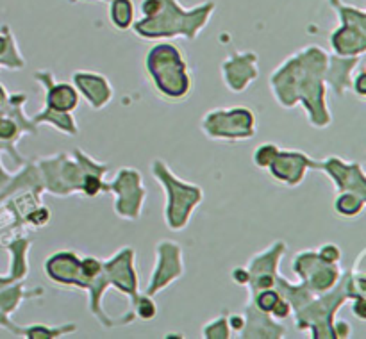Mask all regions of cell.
<instances>
[{"instance_id":"5","label":"cell","mask_w":366,"mask_h":339,"mask_svg":"<svg viewBox=\"0 0 366 339\" xmlns=\"http://www.w3.org/2000/svg\"><path fill=\"white\" fill-rule=\"evenodd\" d=\"M332 2V5H339V0H330Z\"/></svg>"},{"instance_id":"1","label":"cell","mask_w":366,"mask_h":339,"mask_svg":"<svg viewBox=\"0 0 366 339\" xmlns=\"http://www.w3.org/2000/svg\"><path fill=\"white\" fill-rule=\"evenodd\" d=\"M133 2L130 0H113L111 2V20L116 27L125 29L133 22Z\"/></svg>"},{"instance_id":"3","label":"cell","mask_w":366,"mask_h":339,"mask_svg":"<svg viewBox=\"0 0 366 339\" xmlns=\"http://www.w3.org/2000/svg\"><path fill=\"white\" fill-rule=\"evenodd\" d=\"M277 302H279V299H277V294L272 293V291H266V293L259 296V307L263 309V311H272Z\"/></svg>"},{"instance_id":"2","label":"cell","mask_w":366,"mask_h":339,"mask_svg":"<svg viewBox=\"0 0 366 339\" xmlns=\"http://www.w3.org/2000/svg\"><path fill=\"white\" fill-rule=\"evenodd\" d=\"M161 8H163V0H143L141 4V11L145 13V16L147 18L159 13Z\"/></svg>"},{"instance_id":"4","label":"cell","mask_w":366,"mask_h":339,"mask_svg":"<svg viewBox=\"0 0 366 339\" xmlns=\"http://www.w3.org/2000/svg\"><path fill=\"white\" fill-rule=\"evenodd\" d=\"M14 132V125L8 120H0V136L2 138H9Z\"/></svg>"}]
</instances>
